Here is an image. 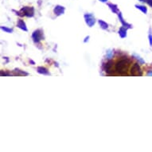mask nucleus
<instances>
[{"instance_id":"f257e3e1","label":"nucleus","mask_w":152,"mask_h":152,"mask_svg":"<svg viewBox=\"0 0 152 152\" xmlns=\"http://www.w3.org/2000/svg\"><path fill=\"white\" fill-rule=\"evenodd\" d=\"M131 61L129 59H121L118 62L115 64V69L118 73L122 76H126L127 75V71Z\"/></svg>"},{"instance_id":"f03ea898","label":"nucleus","mask_w":152,"mask_h":152,"mask_svg":"<svg viewBox=\"0 0 152 152\" xmlns=\"http://www.w3.org/2000/svg\"><path fill=\"white\" fill-rule=\"evenodd\" d=\"M19 13H22V16H26V17H33V14H34V10L33 7H25L20 10Z\"/></svg>"},{"instance_id":"7ed1b4c3","label":"nucleus","mask_w":152,"mask_h":152,"mask_svg":"<svg viewBox=\"0 0 152 152\" xmlns=\"http://www.w3.org/2000/svg\"><path fill=\"white\" fill-rule=\"evenodd\" d=\"M142 70L140 68L139 64L137 63H135L132 65L131 69V76H142Z\"/></svg>"},{"instance_id":"20e7f679","label":"nucleus","mask_w":152,"mask_h":152,"mask_svg":"<svg viewBox=\"0 0 152 152\" xmlns=\"http://www.w3.org/2000/svg\"><path fill=\"white\" fill-rule=\"evenodd\" d=\"M32 38L34 42H38L43 39V31L41 30H37L33 33Z\"/></svg>"},{"instance_id":"39448f33","label":"nucleus","mask_w":152,"mask_h":152,"mask_svg":"<svg viewBox=\"0 0 152 152\" xmlns=\"http://www.w3.org/2000/svg\"><path fill=\"white\" fill-rule=\"evenodd\" d=\"M84 19H85V22L89 27H92L96 22L94 16L91 14H87V15H84Z\"/></svg>"},{"instance_id":"423d86ee","label":"nucleus","mask_w":152,"mask_h":152,"mask_svg":"<svg viewBox=\"0 0 152 152\" xmlns=\"http://www.w3.org/2000/svg\"><path fill=\"white\" fill-rule=\"evenodd\" d=\"M53 11H54V14L56 15H61L64 13V7H61V6H57V7H55Z\"/></svg>"},{"instance_id":"0eeeda50","label":"nucleus","mask_w":152,"mask_h":152,"mask_svg":"<svg viewBox=\"0 0 152 152\" xmlns=\"http://www.w3.org/2000/svg\"><path fill=\"white\" fill-rule=\"evenodd\" d=\"M17 26H18V28L22 29V30L27 31V28H26V23H25L24 21L22 20V19H20V20L18 22V24H17Z\"/></svg>"},{"instance_id":"6e6552de","label":"nucleus","mask_w":152,"mask_h":152,"mask_svg":"<svg viewBox=\"0 0 152 152\" xmlns=\"http://www.w3.org/2000/svg\"><path fill=\"white\" fill-rule=\"evenodd\" d=\"M112 66H113V62H112V61H109L108 62L105 64V70L108 73H109L112 70Z\"/></svg>"},{"instance_id":"1a4fd4ad","label":"nucleus","mask_w":152,"mask_h":152,"mask_svg":"<svg viewBox=\"0 0 152 152\" xmlns=\"http://www.w3.org/2000/svg\"><path fill=\"white\" fill-rule=\"evenodd\" d=\"M119 34L122 38H125L127 36V28L124 27V26L121 27L120 29V30H119Z\"/></svg>"},{"instance_id":"9d476101","label":"nucleus","mask_w":152,"mask_h":152,"mask_svg":"<svg viewBox=\"0 0 152 152\" xmlns=\"http://www.w3.org/2000/svg\"><path fill=\"white\" fill-rule=\"evenodd\" d=\"M118 15H119L120 21L121 22V23L123 24V26L126 27V28H131V25H130V24H128V23H127V22H125L124 21H123V18H122V15H121L120 13L118 14Z\"/></svg>"},{"instance_id":"9b49d317","label":"nucleus","mask_w":152,"mask_h":152,"mask_svg":"<svg viewBox=\"0 0 152 152\" xmlns=\"http://www.w3.org/2000/svg\"><path fill=\"white\" fill-rule=\"evenodd\" d=\"M38 72L39 73L41 74H44V75H49V72L48 71V69H46V68H44V67H38Z\"/></svg>"},{"instance_id":"f8f14e48","label":"nucleus","mask_w":152,"mask_h":152,"mask_svg":"<svg viewBox=\"0 0 152 152\" xmlns=\"http://www.w3.org/2000/svg\"><path fill=\"white\" fill-rule=\"evenodd\" d=\"M98 22H99L100 27L102 28L103 30H106V29H108V23H106L105 22H104L102 20H99V21H98Z\"/></svg>"},{"instance_id":"ddd939ff","label":"nucleus","mask_w":152,"mask_h":152,"mask_svg":"<svg viewBox=\"0 0 152 152\" xmlns=\"http://www.w3.org/2000/svg\"><path fill=\"white\" fill-rule=\"evenodd\" d=\"M108 7L111 8V10L113 11L114 13H117L118 12V7H117L116 5H113V4L109 3L108 4Z\"/></svg>"},{"instance_id":"4468645a","label":"nucleus","mask_w":152,"mask_h":152,"mask_svg":"<svg viewBox=\"0 0 152 152\" xmlns=\"http://www.w3.org/2000/svg\"><path fill=\"white\" fill-rule=\"evenodd\" d=\"M136 8H138V9H139L140 10H142L143 13H147V8H146L144 6H142V5H136Z\"/></svg>"},{"instance_id":"2eb2a0df","label":"nucleus","mask_w":152,"mask_h":152,"mask_svg":"<svg viewBox=\"0 0 152 152\" xmlns=\"http://www.w3.org/2000/svg\"><path fill=\"white\" fill-rule=\"evenodd\" d=\"M1 29L2 30H4V31H6L7 33H12V31H13L11 29H9V28H7V27H4V26H1Z\"/></svg>"},{"instance_id":"dca6fc26","label":"nucleus","mask_w":152,"mask_h":152,"mask_svg":"<svg viewBox=\"0 0 152 152\" xmlns=\"http://www.w3.org/2000/svg\"><path fill=\"white\" fill-rule=\"evenodd\" d=\"M145 1L147 2L149 5L151 6V7H152V0H145Z\"/></svg>"},{"instance_id":"f3484780","label":"nucleus","mask_w":152,"mask_h":152,"mask_svg":"<svg viewBox=\"0 0 152 152\" xmlns=\"http://www.w3.org/2000/svg\"><path fill=\"white\" fill-rule=\"evenodd\" d=\"M100 2H107L108 1V0H100Z\"/></svg>"},{"instance_id":"a211bd4d","label":"nucleus","mask_w":152,"mask_h":152,"mask_svg":"<svg viewBox=\"0 0 152 152\" xmlns=\"http://www.w3.org/2000/svg\"><path fill=\"white\" fill-rule=\"evenodd\" d=\"M140 1H141V2H146L145 0H140Z\"/></svg>"}]
</instances>
